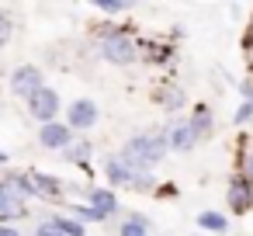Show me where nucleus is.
Instances as JSON below:
<instances>
[{
    "mask_svg": "<svg viewBox=\"0 0 253 236\" xmlns=\"http://www.w3.org/2000/svg\"><path fill=\"white\" fill-rule=\"evenodd\" d=\"M101 56H104L111 66H128V63L139 59V46H135L128 35H122V28H118V32L104 35V42H101Z\"/></svg>",
    "mask_w": 253,
    "mask_h": 236,
    "instance_id": "f257e3e1",
    "label": "nucleus"
},
{
    "mask_svg": "<svg viewBox=\"0 0 253 236\" xmlns=\"http://www.w3.org/2000/svg\"><path fill=\"white\" fill-rule=\"evenodd\" d=\"M28 115L35 122H56V115H59V94L52 87H39L28 97Z\"/></svg>",
    "mask_w": 253,
    "mask_h": 236,
    "instance_id": "f03ea898",
    "label": "nucleus"
},
{
    "mask_svg": "<svg viewBox=\"0 0 253 236\" xmlns=\"http://www.w3.org/2000/svg\"><path fill=\"white\" fill-rule=\"evenodd\" d=\"M39 87H45L39 66H28V63H25V66H18V70L11 73V91H14V97H25V101H28Z\"/></svg>",
    "mask_w": 253,
    "mask_h": 236,
    "instance_id": "7ed1b4c3",
    "label": "nucleus"
},
{
    "mask_svg": "<svg viewBox=\"0 0 253 236\" xmlns=\"http://www.w3.org/2000/svg\"><path fill=\"white\" fill-rule=\"evenodd\" d=\"M94 122H97V104H94L90 97H77V101L70 104V111H66V125H70L73 132H77V129L87 132Z\"/></svg>",
    "mask_w": 253,
    "mask_h": 236,
    "instance_id": "20e7f679",
    "label": "nucleus"
},
{
    "mask_svg": "<svg viewBox=\"0 0 253 236\" xmlns=\"http://www.w3.org/2000/svg\"><path fill=\"white\" fill-rule=\"evenodd\" d=\"M42 146L45 149H66L73 142V129L66 122H42V132H39Z\"/></svg>",
    "mask_w": 253,
    "mask_h": 236,
    "instance_id": "39448f33",
    "label": "nucleus"
},
{
    "mask_svg": "<svg viewBox=\"0 0 253 236\" xmlns=\"http://www.w3.org/2000/svg\"><path fill=\"white\" fill-rule=\"evenodd\" d=\"M163 136H167V146L177 149V153H187V149H194V142H198V136L191 132L187 122H170Z\"/></svg>",
    "mask_w": 253,
    "mask_h": 236,
    "instance_id": "423d86ee",
    "label": "nucleus"
},
{
    "mask_svg": "<svg viewBox=\"0 0 253 236\" xmlns=\"http://www.w3.org/2000/svg\"><path fill=\"white\" fill-rule=\"evenodd\" d=\"M229 205H232V212H246L253 205V181L246 174L232 177V184H229Z\"/></svg>",
    "mask_w": 253,
    "mask_h": 236,
    "instance_id": "0eeeda50",
    "label": "nucleus"
},
{
    "mask_svg": "<svg viewBox=\"0 0 253 236\" xmlns=\"http://www.w3.org/2000/svg\"><path fill=\"white\" fill-rule=\"evenodd\" d=\"M28 215V205L21 194H14L7 184H0V222H7V219H21Z\"/></svg>",
    "mask_w": 253,
    "mask_h": 236,
    "instance_id": "6e6552de",
    "label": "nucleus"
},
{
    "mask_svg": "<svg viewBox=\"0 0 253 236\" xmlns=\"http://www.w3.org/2000/svg\"><path fill=\"white\" fill-rule=\"evenodd\" d=\"M156 101H160L167 111H180V108L187 104V94H184L177 84H163V87L156 91Z\"/></svg>",
    "mask_w": 253,
    "mask_h": 236,
    "instance_id": "1a4fd4ad",
    "label": "nucleus"
},
{
    "mask_svg": "<svg viewBox=\"0 0 253 236\" xmlns=\"http://www.w3.org/2000/svg\"><path fill=\"white\" fill-rule=\"evenodd\" d=\"M104 174H108L111 188H128V181H132V167H128L122 156H111L108 167H104Z\"/></svg>",
    "mask_w": 253,
    "mask_h": 236,
    "instance_id": "9d476101",
    "label": "nucleus"
},
{
    "mask_svg": "<svg viewBox=\"0 0 253 236\" xmlns=\"http://www.w3.org/2000/svg\"><path fill=\"white\" fill-rule=\"evenodd\" d=\"M87 205H94L104 219L118 208V198H115V191H108V188H97V191H90V198H87Z\"/></svg>",
    "mask_w": 253,
    "mask_h": 236,
    "instance_id": "9b49d317",
    "label": "nucleus"
},
{
    "mask_svg": "<svg viewBox=\"0 0 253 236\" xmlns=\"http://www.w3.org/2000/svg\"><path fill=\"white\" fill-rule=\"evenodd\" d=\"M187 125H191V132H194L198 139H205V136L211 132V111H208V104H198L194 115L187 118Z\"/></svg>",
    "mask_w": 253,
    "mask_h": 236,
    "instance_id": "f8f14e48",
    "label": "nucleus"
},
{
    "mask_svg": "<svg viewBox=\"0 0 253 236\" xmlns=\"http://www.w3.org/2000/svg\"><path fill=\"white\" fill-rule=\"evenodd\" d=\"M32 181H35V188H39V194H45V198H59V191H63V184H59L56 177H49V174H42V170H32Z\"/></svg>",
    "mask_w": 253,
    "mask_h": 236,
    "instance_id": "ddd939ff",
    "label": "nucleus"
},
{
    "mask_svg": "<svg viewBox=\"0 0 253 236\" xmlns=\"http://www.w3.org/2000/svg\"><path fill=\"white\" fill-rule=\"evenodd\" d=\"M198 226H201L205 233H225V229H229V219H225L222 212H201V215H198Z\"/></svg>",
    "mask_w": 253,
    "mask_h": 236,
    "instance_id": "4468645a",
    "label": "nucleus"
},
{
    "mask_svg": "<svg viewBox=\"0 0 253 236\" xmlns=\"http://www.w3.org/2000/svg\"><path fill=\"white\" fill-rule=\"evenodd\" d=\"M63 153H66L73 163H84V167H87V160H90V142H84V139H73V142H70Z\"/></svg>",
    "mask_w": 253,
    "mask_h": 236,
    "instance_id": "2eb2a0df",
    "label": "nucleus"
},
{
    "mask_svg": "<svg viewBox=\"0 0 253 236\" xmlns=\"http://www.w3.org/2000/svg\"><path fill=\"white\" fill-rule=\"evenodd\" d=\"M139 56H146V63H167V49L160 42H139Z\"/></svg>",
    "mask_w": 253,
    "mask_h": 236,
    "instance_id": "dca6fc26",
    "label": "nucleus"
},
{
    "mask_svg": "<svg viewBox=\"0 0 253 236\" xmlns=\"http://www.w3.org/2000/svg\"><path fill=\"white\" fill-rule=\"evenodd\" d=\"M122 236H149V222H146L142 215H132V219H125V226H122Z\"/></svg>",
    "mask_w": 253,
    "mask_h": 236,
    "instance_id": "f3484780",
    "label": "nucleus"
},
{
    "mask_svg": "<svg viewBox=\"0 0 253 236\" xmlns=\"http://www.w3.org/2000/svg\"><path fill=\"white\" fill-rule=\"evenodd\" d=\"M87 4L101 7V11H108V14H118V11H128V7H132V0H87Z\"/></svg>",
    "mask_w": 253,
    "mask_h": 236,
    "instance_id": "a211bd4d",
    "label": "nucleus"
},
{
    "mask_svg": "<svg viewBox=\"0 0 253 236\" xmlns=\"http://www.w3.org/2000/svg\"><path fill=\"white\" fill-rule=\"evenodd\" d=\"M128 188L149 191V188H153V174H149V170H132V181H128Z\"/></svg>",
    "mask_w": 253,
    "mask_h": 236,
    "instance_id": "6ab92c4d",
    "label": "nucleus"
},
{
    "mask_svg": "<svg viewBox=\"0 0 253 236\" xmlns=\"http://www.w3.org/2000/svg\"><path fill=\"white\" fill-rule=\"evenodd\" d=\"M52 226H56L59 233H66V236H84V226H80L77 219H56Z\"/></svg>",
    "mask_w": 253,
    "mask_h": 236,
    "instance_id": "aec40b11",
    "label": "nucleus"
},
{
    "mask_svg": "<svg viewBox=\"0 0 253 236\" xmlns=\"http://www.w3.org/2000/svg\"><path fill=\"white\" fill-rule=\"evenodd\" d=\"M250 118H253V97H246V101L239 104V111L232 115V122H236V125H246Z\"/></svg>",
    "mask_w": 253,
    "mask_h": 236,
    "instance_id": "412c9836",
    "label": "nucleus"
},
{
    "mask_svg": "<svg viewBox=\"0 0 253 236\" xmlns=\"http://www.w3.org/2000/svg\"><path fill=\"white\" fill-rule=\"evenodd\" d=\"M73 215H80V219H90V222H101V219H104V215H101L94 205H77V208H73Z\"/></svg>",
    "mask_w": 253,
    "mask_h": 236,
    "instance_id": "4be33fe9",
    "label": "nucleus"
},
{
    "mask_svg": "<svg viewBox=\"0 0 253 236\" xmlns=\"http://www.w3.org/2000/svg\"><path fill=\"white\" fill-rule=\"evenodd\" d=\"M7 39H11V21H7L4 11H0V46H7Z\"/></svg>",
    "mask_w": 253,
    "mask_h": 236,
    "instance_id": "5701e85b",
    "label": "nucleus"
},
{
    "mask_svg": "<svg viewBox=\"0 0 253 236\" xmlns=\"http://www.w3.org/2000/svg\"><path fill=\"white\" fill-rule=\"evenodd\" d=\"M35 236H66V233H59L52 222H45V226H39V233H35Z\"/></svg>",
    "mask_w": 253,
    "mask_h": 236,
    "instance_id": "b1692460",
    "label": "nucleus"
},
{
    "mask_svg": "<svg viewBox=\"0 0 253 236\" xmlns=\"http://www.w3.org/2000/svg\"><path fill=\"white\" fill-rule=\"evenodd\" d=\"M0 236H21V233H18L14 226H0Z\"/></svg>",
    "mask_w": 253,
    "mask_h": 236,
    "instance_id": "393cba45",
    "label": "nucleus"
},
{
    "mask_svg": "<svg viewBox=\"0 0 253 236\" xmlns=\"http://www.w3.org/2000/svg\"><path fill=\"white\" fill-rule=\"evenodd\" d=\"M243 46H246V49H250V52H253V28H250V35H246V39H243Z\"/></svg>",
    "mask_w": 253,
    "mask_h": 236,
    "instance_id": "a878e982",
    "label": "nucleus"
},
{
    "mask_svg": "<svg viewBox=\"0 0 253 236\" xmlns=\"http://www.w3.org/2000/svg\"><path fill=\"white\" fill-rule=\"evenodd\" d=\"M246 177L253 181V153H250V160H246Z\"/></svg>",
    "mask_w": 253,
    "mask_h": 236,
    "instance_id": "bb28decb",
    "label": "nucleus"
},
{
    "mask_svg": "<svg viewBox=\"0 0 253 236\" xmlns=\"http://www.w3.org/2000/svg\"><path fill=\"white\" fill-rule=\"evenodd\" d=\"M0 163H7V153H4V149H0Z\"/></svg>",
    "mask_w": 253,
    "mask_h": 236,
    "instance_id": "cd10ccee",
    "label": "nucleus"
}]
</instances>
